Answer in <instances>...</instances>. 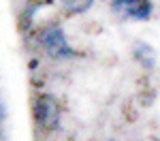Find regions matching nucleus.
Returning <instances> with one entry per match:
<instances>
[{"label": "nucleus", "mask_w": 160, "mask_h": 141, "mask_svg": "<svg viewBox=\"0 0 160 141\" xmlns=\"http://www.w3.org/2000/svg\"><path fill=\"white\" fill-rule=\"evenodd\" d=\"M111 9L128 19H148L154 7L149 0H113Z\"/></svg>", "instance_id": "obj_3"}, {"label": "nucleus", "mask_w": 160, "mask_h": 141, "mask_svg": "<svg viewBox=\"0 0 160 141\" xmlns=\"http://www.w3.org/2000/svg\"><path fill=\"white\" fill-rule=\"evenodd\" d=\"M43 47H45V51L49 53L51 58H58V60L75 56V49L68 45L64 32H62L58 26H49L43 32Z\"/></svg>", "instance_id": "obj_2"}, {"label": "nucleus", "mask_w": 160, "mask_h": 141, "mask_svg": "<svg viewBox=\"0 0 160 141\" xmlns=\"http://www.w3.org/2000/svg\"><path fill=\"white\" fill-rule=\"evenodd\" d=\"M32 111H34V120H37V124L41 128H45V130L58 128L62 109H60V103L56 101L53 96H49V94L37 96L34 105H32Z\"/></svg>", "instance_id": "obj_1"}, {"label": "nucleus", "mask_w": 160, "mask_h": 141, "mask_svg": "<svg viewBox=\"0 0 160 141\" xmlns=\"http://www.w3.org/2000/svg\"><path fill=\"white\" fill-rule=\"evenodd\" d=\"M92 2H94V0H62L64 9L68 13H83L92 7Z\"/></svg>", "instance_id": "obj_4"}, {"label": "nucleus", "mask_w": 160, "mask_h": 141, "mask_svg": "<svg viewBox=\"0 0 160 141\" xmlns=\"http://www.w3.org/2000/svg\"><path fill=\"white\" fill-rule=\"evenodd\" d=\"M135 56L145 64V66H154V51L149 49L148 45H139L135 49Z\"/></svg>", "instance_id": "obj_5"}]
</instances>
